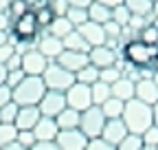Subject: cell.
Here are the masks:
<instances>
[{
    "instance_id": "58",
    "label": "cell",
    "mask_w": 158,
    "mask_h": 150,
    "mask_svg": "<svg viewBox=\"0 0 158 150\" xmlns=\"http://www.w3.org/2000/svg\"><path fill=\"white\" fill-rule=\"evenodd\" d=\"M143 150H158V148H147V146H145V148H143Z\"/></svg>"
},
{
    "instance_id": "38",
    "label": "cell",
    "mask_w": 158,
    "mask_h": 150,
    "mask_svg": "<svg viewBox=\"0 0 158 150\" xmlns=\"http://www.w3.org/2000/svg\"><path fill=\"white\" fill-rule=\"evenodd\" d=\"M103 31H106V40H121L123 35V27H118L114 20H108L103 24Z\"/></svg>"
},
{
    "instance_id": "17",
    "label": "cell",
    "mask_w": 158,
    "mask_h": 150,
    "mask_svg": "<svg viewBox=\"0 0 158 150\" xmlns=\"http://www.w3.org/2000/svg\"><path fill=\"white\" fill-rule=\"evenodd\" d=\"M116 58H118V55H116L112 49H108V46H94V49L88 51L90 64H92L94 68H99V71H101V68H108V66H114Z\"/></svg>"
},
{
    "instance_id": "9",
    "label": "cell",
    "mask_w": 158,
    "mask_h": 150,
    "mask_svg": "<svg viewBox=\"0 0 158 150\" xmlns=\"http://www.w3.org/2000/svg\"><path fill=\"white\" fill-rule=\"evenodd\" d=\"M55 146H57L59 150H86L88 139H86V135H84L79 128L59 130V133H57V139H55Z\"/></svg>"
},
{
    "instance_id": "54",
    "label": "cell",
    "mask_w": 158,
    "mask_h": 150,
    "mask_svg": "<svg viewBox=\"0 0 158 150\" xmlns=\"http://www.w3.org/2000/svg\"><path fill=\"white\" fill-rule=\"evenodd\" d=\"M5 80H7V68H5V64H0V86L5 84Z\"/></svg>"
},
{
    "instance_id": "13",
    "label": "cell",
    "mask_w": 158,
    "mask_h": 150,
    "mask_svg": "<svg viewBox=\"0 0 158 150\" xmlns=\"http://www.w3.org/2000/svg\"><path fill=\"white\" fill-rule=\"evenodd\" d=\"M125 135H127V128H125V124L121 119H106V126H103L101 137H99V139H103L106 143H110V146L116 148L118 143L125 139Z\"/></svg>"
},
{
    "instance_id": "19",
    "label": "cell",
    "mask_w": 158,
    "mask_h": 150,
    "mask_svg": "<svg viewBox=\"0 0 158 150\" xmlns=\"http://www.w3.org/2000/svg\"><path fill=\"white\" fill-rule=\"evenodd\" d=\"M70 31H75V27L66 20V15H55V18H53V22H51V24H48V29H46V33H48V35L59 38V40H64V38H66Z\"/></svg>"
},
{
    "instance_id": "42",
    "label": "cell",
    "mask_w": 158,
    "mask_h": 150,
    "mask_svg": "<svg viewBox=\"0 0 158 150\" xmlns=\"http://www.w3.org/2000/svg\"><path fill=\"white\" fill-rule=\"evenodd\" d=\"M86 150H116V148L110 146V143H106L103 139H90L88 146H86Z\"/></svg>"
},
{
    "instance_id": "23",
    "label": "cell",
    "mask_w": 158,
    "mask_h": 150,
    "mask_svg": "<svg viewBox=\"0 0 158 150\" xmlns=\"http://www.w3.org/2000/svg\"><path fill=\"white\" fill-rule=\"evenodd\" d=\"M62 44H64V51H77V53H88V51H90V46L86 44L84 38L77 33V29H75V31H70V33L64 38Z\"/></svg>"
},
{
    "instance_id": "29",
    "label": "cell",
    "mask_w": 158,
    "mask_h": 150,
    "mask_svg": "<svg viewBox=\"0 0 158 150\" xmlns=\"http://www.w3.org/2000/svg\"><path fill=\"white\" fill-rule=\"evenodd\" d=\"M66 20L77 29V27H81L84 22H88V9H75V7H68L66 11Z\"/></svg>"
},
{
    "instance_id": "1",
    "label": "cell",
    "mask_w": 158,
    "mask_h": 150,
    "mask_svg": "<svg viewBox=\"0 0 158 150\" xmlns=\"http://www.w3.org/2000/svg\"><path fill=\"white\" fill-rule=\"evenodd\" d=\"M121 121L125 124L130 135H143L149 126H154V121H152V106L138 102V99L125 102Z\"/></svg>"
},
{
    "instance_id": "3",
    "label": "cell",
    "mask_w": 158,
    "mask_h": 150,
    "mask_svg": "<svg viewBox=\"0 0 158 150\" xmlns=\"http://www.w3.org/2000/svg\"><path fill=\"white\" fill-rule=\"evenodd\" d=\"M44 93H46V86H44L42 77H29L27 75V77L11 90V99L18 106H37L40 99L44 97Z\"/></svg>"
},
{
    "instance_id": "31",
    "label": "cell",
    "mask_w": 158,
    "mask_h": 150,
    "mask_svg": "<svg viewBox=\"0 0 158 150\" xmlns=\"http://www.w3.org/2000/svg\"><path fill=\"white\" fill-rule=\"evenodd\" d=\"M123 75H121V71H118L116 66H108V68H101L99 71V82H103V84H108V86H112L114 82H118Z\"/></svg>"
},
{
    "instance_id": "28",
    "label": "cell",
    "mask_w": 158,
    "mask_h": 150,
    "mask_svg": "<svg viewBox=\"0 0 158 150\" xmlns=\"http://www.w3.org/2000/svg\"><path fill=\"white\" fill-rule=\"evenodd\" d=\"M136 40H141V42H145V44H154V46H158V24H156L154 20L147 22L145 29L138 33Z\"/></svg>"
},
{
    "instance_id": "33",
    "label": "cell",
    "mask_w": 158,
    "mask_h": 150,
    "mask_svg": "<svg viewBox=\"0 0 158 150\" xmlns=\"http://www.w3.org/2000/svg\"><path fill=\"white\" fill-rule=\"evenodd\" d=\"M27 11H31L27 0H11V2H9V9H7V13L11 15V20H15V18H20V15H24Z\"/></svg>"
},
{
    "instance_id": "12",
    "label": "cell",
    "mask_w": 158,
    "mask_h": 150,
    "mask_svg": "<svg viewBox=\"0 0 158 150\" xmlns=\"http://www.w3.org/2000/svg\"><path fill=\"white\" fill-rule=\"evenodd\" d=\"M77 33L86 40V44H88L90 49L106 44V31H103L101 24H97V22H90V20L84 22L81 27H77Z\"/></svg>"
},
{
    "instance_id": "24",
    "label": "cell",
    "mask_w": 158,
    "mask_h": 150,
    "mask_svg": "<svg viewBox=\"0 0 158 150\" xmlns=\"http://www.w3.org/2000/svg\"><path fill=\"white\" fill-rule=\"evenodd\" d=\"M99 108H101V113H103V117H106V119H121L123 108H125V102L116 99V97H110L108 102H103Z\"/></svg>"
},
{
    "instance_id": "18",
    "label": "cell",
    "mask_w": 158,
    "mask_h": 150,
    "mask_svg": "<svg viewBox=\"0 0 158 150\" xmlns=\"http://www.w3.org/2000/svg\"><path fill=\"white\" fill-rule=\"evenodd\" d=\"M57 133H59V128H57L55 119H51V117H40V121L33 128V135L37 141H55Z\"/></svg>"
},
{
    "instance_id": "15",
    "label": "cell",
    "mask_w": 158,
    "mask_h": 150,
    "mask_svg": "<svg viewBox=\"0 0 158 150\" xmlns=\"http://www.w3.org/2000/svg\"><path fill=\"white\" fill-rule=\"evenodd\" d=\"M40 108L37 106H20L18 108V115H15V130H33L35 124L40 121Z\"/></svg>"
},
{
    "instance_id": "32",
    "label": "cell",
    "mask_w": 158,
    "mask_h": 150,
    "mask_svg": "<svg viewBox=\"0 0 158 150\" xmlns=\"http://www.w3.org/2000/svg\"><path fill=\"white\" fill-rule=\"evenodd\" d=\"M18 104L15 102H9L0 108V124H13L15 121V115H18Z\"/></svg>"
},
{
    "instance_id": "22",
    "label": "cell",
    "mask_w": 158,
    "mask_h": 150,
    "mask_svg": "<svg viewBox=\"0 0 158 150\" xmlns=\"http://www.w3.org/2000/svg\"><path fill=\"white\" fill-rule=\"evenodd\" d=\"M55 124H57L59 130H73V128H79V113L73 110V108H64V110L55 117Z\"/></svg>"
},
{
    "instance_id": "45",
    "label": "cell",
    "mask_w": 158,
    "mask_h": 150,
    "mask_svg": "<svg viewBox=\"0 0 158 150\" xmlns=\"http://www.w3.org/2000/svg\"><path fill=\"white\" fill-rule=\"evenodd\" d=\"M15 51H13V46L11 44H5V46H0V64H5L11 55H13Z\"/></svg>"
},
{
    "instance_id": "4",
    "label": "cell",
    "mask_w": 158,
    "mask_h": 150,
    "mask_svg": "<svg viewBox=\"0 0 158 150\" xmlns=\"http://www.w3.org/2000/svg\"><path fill=\"white\" fill-rule=\"evenodd\" d=\"M42 82H44L46 90L66 93V90L75 84V75H73V73H68L66 68H62L57 62H48L46 71L42 73Z\"/></svg>"
},
{
    "instance_id": "36",
    "label": "cell",
    "mask_w": 158,
    "mask_h": 150,
    "mask_svg": "<svg viewBox=\"0 0 158 150\" xmlns=\"http://www.w3.org/2000/svg\"><path fill=\"white\" fill-rule=\"evenodd\" d=\"M15 141H18L20 146H22L24 150H31V148L37 143V139H35V135H33V130H18Z\"/></svg>"
},
{
    "instance_id": "27",
    "label": "cell",
    "mask_w": 158,
    "mask_h": 150,
    "mask_svg": "<svg viewBox=\"0 0 158 150\" xmlns=\"http://www.w3.org/2000/svg\"><path fill=\"white\" fill-rule=\"evenodd\" d=\"M75 82L86 84V86H92L94 82H99V68H94L92 64H86L81 71L75 73Z\"/></svg>"
},
{
    "instance_id": "50",
    "label": "cell",
    "mask_w": 158,
    "mask_h": 150,
    "mask_svg": "<svg viewBox=\"0 0 158 150\" xmlns=\"http://www.w3.org/2000/svg\"><path fill=\"white\" fill-rule=\"evenodd\" d=\"M0 150H24L22 146H20L18 141H11V143H7V146H2V148H0Z\"/></svg>"
},
{
    "instance_id": "57",
    "label": "cell",
    "mask_w": 158,
    "mask_h": 150,
    "mask_svg": "<svg viewBox=\"0 0 158 150\" xmlns=\"http://www.w3.org/2000/svg\"><path fill=\"white\" fill-rule=\"evenodd\" d=\"M152 82H154V84L158 86V73H154V75H152Z\"/></svg>"
},
{
    "instance_id": "10",
    "label": "cell",
    "mask_w": 158,
    "mask_h": 150,
    "mask_svg": "<svg viewBox=\"0 0 158 150\" xmlns=\"http://www.w3.org/2000/svg\"><path fill=\"white\" fill-rule=\"evenodd\" d=\"M37 51L42 53L48 62H55L59 55H62L64 44H62V40H59V38H53V35H48V33L42 29V31L37 33Z\"/></svg>"
},
{
    "instance_id": "7",
    "label": "cell",
    "mask_w": 158,
    "mask_h": 150,
    "mask_svg": "<svg viewBox=\"0 0 158 150\" xmlns=\"http://www.w3.org/2000/svg\"><path fill=\"white\" fill-rule=\"evenodd\" d=\"M64 97H66V108H73V110H77V113H84L86 108L92 106L90 86L79 84V82H75V84L64 93Z\"/></svg>"
},
{
    "instance_id": "25",
    "label": "cell",
    "mask_w": 158,
    "mask_h": 150,
    "mask_svg": "<svg viewBox=\"0 0 158 150\" xmlns=\"http://www.w3.org/2000/svg\"><path fill=\"white\" fill-rule=\"evenodd\" d=\"M125 9L132 13V15H143V18H149L152 15V0H123Z\"/></svg>"
},
{
    "instance_id": "8",
    "label": "cell",
    "mask_w": 158,
    "mask_h": 150,
    "mask_svg": "<svg viewBox=\"0 0 158 150\" xmlns=\"http://www.w3.org/2000/svg\"><path fill=\"white\" fill-rule=\"evenodd\" d=\"M37 108H40V115H42V117H51V119H55L59 113L66 108V97H64V93L46 90V93H44V97L40 99Z\"/></svg>"
},
{
    "instance_id": "37",
    "label": "cell",
    "mask_w": 158,
    "mask_h": 150,
    "mask_svg": "<svg viewBox=\"0 0 158 150\" xmlns=\"http://www.w3.org/2000/svg\"><path fill=\"white\" fill-rule=\"evenodd\" d=\"M33 13H35V20H37L40 29H44V31L48 29V24L53 22V18H55V15H53V11H51L48 7H44V9H40V11H33Z\"/></svg>"
},
{
    "instance_id": "26",
    "label": "cell",
    "mask_w": 158,
    "mask_h": 150,
    "mask_svg": "<svg viewBox=\"0 0 158 150\" xmlns=\"http://www.w3.org/2000/svg\"><path fill=\"white\" fill-rule=\"evenodd\" d=\"M90 95H92V106H101L103 102H108L112 97V93H110V86L103 84V82H94L90 86Z\"/></svg>"
},
{
    "instance_id": "40",
    "label": "cell",
    "mask_w": 158,
    "mask_h": 150,
    "mask_svg": "<svg viewBox=\"0 0 158 150\" xmlns=\"http://www.w3.org/2000/svg\"><path fill=\"white\" fill-rule=\"evenodd\" d=\"M27 77V75H24V71L22 68H18V71H7V80H5V86H9L11 90L20 84V82H22Z\"/></svg>"
},
{
    "instance_id": "35",
    "label": "cell",
    "mask_w": 158,
    "mask_h": 150,
    "mask_svg": "<svg viewBox=\"0 0 158 150\" xmlns=\"http://www.w3.org/2000/svg\"><path fill=\"white\" fill-rule=\"evenodd\" d=\"M130 18H132V13L125 9V5H116V7H112V20H114L118 27H125V24L130 22Z\"/></svg>"
},
{
    "instance_id": "47",
    "label": "cell",
    "mask_w": 158,
    "mask_h": 150,
    "mask_svg": "<svg viewBox=\"0 0 158 150\" xmlns=\"http://www.w3.org/2000/svg\"><path fill=\"white\" fill-rule=\"evenodd\" d=\"M31 150H59V148L55 146V141H37Z\"/></svg>"
},
{
    "instance_id": "56",
    "label": "cell",
    "mask_w": 158,
    "mask_h": 150,
    "mask_svg": "<svg viewBox=\"0 0 158 150\" xmlns=\"http://www.w3.org/2000/svg\"><path fill=\"white\" fill-rule=\"evenodd\" d=\"M152 68H154V73H158V58L154 60V64H152Z\"/></svg>"
},
{
    "instance_id": "48",
    "label": "cell",
    "mask_w": 158,
    "mask_h": 150,
    "mask_svg": "<svg viewBox=\"0 0 158 150\" xmlns=\"http://www.w3.org/2000/svg\"><path fill=\"white\" fill-rule=\"evenodd\" d=\"M92 5V0H68V7H75V9H88Z\"/></svg>"
},
{
    "instance_id": "6",
    "label": "cell",
    "mask_w": 158,
    "mask_h": 150,
    "mask_svg": "<svg viewBox=\"0 0 158 150\" xmlns=\"http://www.w3.org/2000/svg\"><path fill=\"white\" fill-rule=\"evenodd\" d=\"M42 31L35 20V13L33 11H27L24 15L15 18V20L11 22V35L15 38V40H37V33Z\"/></svg>"
},
{
    "instance_id": "16",
    "label": "cell",
    "mask_w": 158,
    "mask_h": 150,
    "mask_svg": "<svg viewBox=\"0 0 158 150\" xmlns=\"http://www.w3.org/2000/svg\"><path fill=\"white\" fill-rule=\"evenodd\" d=\"M134 99L143 102L147 106L158 104V86L152 80H138L134 84Z\"/></svg>"
},
{
    "instance_id": "39",
    "label": "cell",
    "mask_w": 158,
    "mask_h": 150,
    "mask_svg": "<svg viewBox=\"0 0 158 150\" xmlns=\"http://www.w3.org/2000/svg\"><path fill=\"white\" fill-rule=\"evenodd\" d=\"M141 139H143V143L147 148H158V128L156 126H149L145 133L141 135Z\"/></svg>"
},
{
    "instance_id": "43",
    "label": "cell",
    "mask_w": 158,
    "mask_h": 150,
    "mask_svg": "<svg viewBox=\"0 0 158 150\" xmlns=\"http://www.w3.org/2000/svg\"><path fill=\"white\" fill-rule=\"evenodd\" d=\"M5 68H7V71H18V68H22V55L13 53L11 58L5 62Z\"/></svg>"
},
{
    "instance_id": "44",
    "label": "cell",
    "mask_w": 158,
    "mask_h": 150,
    "mask_svg": "<svg viewBox=\"0 0 158 150\" xmlns=\"http://www.w3.org/2000/svg\"><path fill=\"white\" fill-rule=\"evenodd\" d=\"M9 102H13L11 99V88L2 84V86H0V108H2L5 104H9Z\"/></svg>"
},
{
    "instance_id": "30",
    "label": "cell",
    "mask_w": 158,
    "mask_h": 150,
    "mask_svg": "<svg viewBox=\"0 0 158 150\" xmlns=\"http://www.w3.org/2000/svg\"><path fill=\"white\" fill-rule=\"evenodd\" d=\"M145 148V143H143V139H141V135H125V139L116 146V150H143Z\"/></svg>"
},
{
    "instance_id": "55",
    "label": "cell",
    "mask_w": 158,
    "mask_h": 150,
    "mask_svg": "<svg viewBox=\"0 0 158 150\" xmlns=\"http://www.w3.org/2000/svg\"><path fill=\"white\" fill-rule=\"evenodd\" d=\"M9 2H11V0H0V13L9 9Z\"/></svg>"
},
{
    "instance_id": "21",
    "label": "cell",
    "mask_w": 158,
    "mask_h": 150,
    "mask_svg": "<svg viewBox=\"0 0 158 150\" xmlns=\"http://www.w3.org/2000/svg\"><path fill=\"white\" fill-rule=\"evenodd\" d=\"M88 20L103 27L108 20H112V9L106 7V5H101V2H94V0H92V5L88 7Z\"/></svg>"
},
{
    "instance_id": "52",
    "label": "cell",
    "mask_w": 158,
    "mask_h": 150,
    "mask_svg": "<svg viewBox=\"0 0 158 150\" xmlns=\"http://www.w3.org/2000/svg\"><path fill=\"white\" fill-rule=\"evenodd\" d=\"M152 121H154V126L158 128V104L152 106Z\"/></svg>"
},
{
    "instance_id": "2",
    "label": "cell",
    "mask_w": 158,
    "mask_h": 150,
    "mask_svg": "<svg viewBox=\"0 0 158 150\" xmlns=\"http://www.w3.org/2000/svg\"><path fill=\"white\" fill-rule=\"evenodd\" d=\"M158 58V46L145 44L141 40H130L123 46V60L134 68H152L154 60Z\"/></svg>"
},
{
    "instance_id": "5",
    "label": "cell",
    "mask_w": 158,
    "mask_h": 150,
    "mask_svg": "<svg viewBox=\"0 0 158 150\" xmlns=\"http://www.w3.org/2000/svg\"><path fill=\"white\" fill-rule=\"evenodd\" d=\"M106 126V117L99 106H90L84 113H79V130L86 135V139H99L101 137V130Z\"/></svg>"
},
{
    "instance_id": "46",
    "label": "cell",
    "mask_w": 158,
    "mask_h": 150,
    "mask_svg": "<svg viewBox=\"0 0 158 150\" xmlns=\"http://www.w3.org/2000/svg\"><path fill=\"white\" fill-rule=\"evenodd\" d=\"M11 15L7 13V11H2L0 13V31H11Z\"/></svg>"
},
{
    "instance_id": "51",
    "label": "cell",
    "mask_w": 158,
    "mask_h": 150,
    "mask_svg": "<svg viewBox=\"0 0 158 150\" xmlns=\"http://www.w3.org/2000/svg\"><path fill=\"white\" fill-rule=\"evenodd\" d=\"M149 18H152V20H154L156 24H158V0L152 5V15H149Z\"/></svg>"
},
{
    "instance_id": "11",
    "label": "cell",
    "mask_w": 158,
    "mask_h": 150,
    "mask_svg": "<svg viewBox=\"0 0 158 150\" xmlns=\"http://www.w3.org/2000/svg\"><path fill=\"white\" fill-rule=\"evenodd\" d=\"M46 66H48V60L37 49L22 55V71H24V75H29V77H42Z\"/></svg>"
},
{
    "instance_id": "59",
    "label": "cell",
    "mask_w": 158,
    "mask_h": 150,
    "mask_svg": "<svg viewBox=\"0 0 158 150\" xmlns=\"http://www.w3.org/2000/svg\"><path fill=\"white\" fill-rule=\"evenodd\" d=\"M152 2H156V0H152Z\"/></svg>"
},
{
    "instance_id": "49",
    "label": "cell",
    "mask_w": 158,
    "mask_h": 150,
    "mask_svg": "<svg viewBox=\"0 0 158 150\" xmlns=\"http://www.w3.org/2000/svg\"><path fill=\"white\" fill-rule=\"evenodd\" d=\"M94 2H101V5H106V7H116V5H123V0H94Z\"/></svg>"
},
{
    "instance_id": "34",
    "label": "cell",
    "mask_w": 158,
    "mask_h": 150,
    "mask_svg": "<svg viewBox=\"0 0 158 150\" xmlns=\"http://www.w3.org/2000/svg\"><path fill=\"white\" fill-rule=\"evenodd\" d=\"M15 135H18V130L13 124H0V148L15 141Z\"/></svg>"
},
{
    "instance_id": "41",
    "label": "cell",
    "mask_w": 158,
    "mask_h": 150,
    "mask_svg": "<svg viewBox=\"0 0 158 150\" xmlns=\"http://www.w3.org/2000/svg\"><path fill=\"white\" fill-rule=\"evenodd\" d=\"M48 9L53 11V15H66L68 0H48Z\"/></svg>"
},
{
    "instance_id": "53",
    "label": "cell",
    "mask_w": 158,
    "mask_h": 150,
    "mask_svg": "<svg viewBox=\"0 0 158 150\" xmlns=\"http://www.w3.org/2000/svg\"><path fill=\"white\" fill-rule=\"evenodd\" d=\"M9 44V31H0V46Z\"/></svg>"
},
{
    "instance_id": "20",
    "label": "cell",
    "mask_w": 158,
    "mask_h": 150,
    "mask_svg": "<svg viewBox=\"0 0 158 150\" xmlns=\"http://www.w3.org/2000/svg\"><path fill=\"white\" fill-rule=\"evenodd\" d=\"M110 93H112V97L121 99V102H130V99H134V82L121 77L118 82H114L110 86Z\"/></svg>"
},
{
    "instance_id": "14",
    "label": "cell",
    "mask_w": 158,
    "mask_h": 150,
    "mask_svg": "<svg viewBox=\"0 0 158 150\" xmlns=\"http://www.w3.org/2000/svg\"><path fill=\"white\" fill-rule=\"evenodd\" d=\"M62 68H66L68 73H77V71H81L86 64H90L88 60V53H77V51H62V55L55 60Z\"/></svg>"
}]
</instances>
